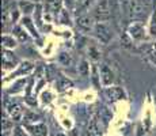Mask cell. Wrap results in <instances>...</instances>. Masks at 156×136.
Wrapping results in <instances>:
<instances>
[{
	"label": "cell",
	"mask_w": 156,
	"mask_h": 136,
	"mask_svg": "<svg viewBox=\"0 0 156 136\" xmlns=\"http://www.w3.org/2000/svg\"><path fill=\"white\" fill-rule=\"evenodd\" d=\"M149 3L147 0H132L130 19L132 22H144L149 15Z\"/></svg>",
	"instance_id": "1"
},
{
	"label": "cell",
	"mask_w": 156,
	"mask_h": 136,
	"mask_svg": "<svg viewBox=\"0 0 156 136\" xmlns=\"http://www.w3.org/2000/svg\"><path fill=\"white\" fill-rule=\"evenodd\" d=\"M92 17L97 22H110L113 19L112 2L110 0H99L92 10Z\"/></svg>",
	"instance_id": "2"
},
{
	"label": "cell",
	"mask_w": 156,
	"mask_h": 136,
	"mask_svg": "<svg viewBox=\"0 0 156 136\" xmlns=\"http://www.w3.org/2000/svg\"><path fill=\"white\" fill-rule=\"evenodd\" d=\"M92 33L95 38L103 45H107L114 38V30L109 22H97Z\"/></svg>",
	"instance_id": "3"
},
{
	"label": "cell",
	"mask_w": 156,
	"mask_h": 136,
	"mask_svg": "<svg viewBox=\"0 0 156 136\" xmlns=\"http://www.w3.org/2000/svg\"><path fill=\"white\" fill-rule=\"evenodd\" d=\"M75 22H76V26L80 31L88 33V31H92V30H94L97 20H95V18L92 17V14L86 13V14H82V15H79V17H76Z\"/></svg>",
	"instance_id": "4"
},
{
	"label": "cell",
	"mask_w": 156,
	"mask_h": 136,
	"mask_svg": "<svg viewBox=\"0 0 156 136\" xmlns=\"http://www.w3.org/2000/svg\"><path fill=\"white\" fill-rule=\"evenodd\" d=\"M4 105H5V112H7V114L10 116V119L12 121H19L22 119L23 109L15 99H5Z\"/></svg>",
	"instance_id": "5"
},
{
	"label": "cell",
	"mask_w": 156,
	"mask_h": 136,
	"mask_svg": "<svg viewBox=\"0 0 156 136\" xmlns=\"http://www.w3.org/2000/svg\"><path fill=\"white\" fill-rule=\"evenodd\" d=\"M126 33L130 35L132 40L137 42L145 38V27H144L143 22H130V25L126 29Z\"/></svg>",
	"instance_id": "6"
},
{
	"label": "cell",
	"mask_w": 156,
	"mask_h": 136,
	"mask_svg": "<svg viewBox=\"0 0 156 136\" xmlns=\"http://www.w3.org/2000/svg\"><path fill=\"white\" fill-rule=\"evenodd\" d=\"M62 4H64V0H45L44 13L57 18L62 10Z\"/></svg>",
	"instance_id": "7"
},
{
	"label": "cell",
	"mask_w": 156,
	"mask_h": 136,
	"mask_svg": "<svg viewBox=\"0 0 156 136\" xmlns=\"http://www.w3.org/2000/svg\"><path fill=\"white\" fill-rule=\"evenodd\" d=\"M99 79L105 87H109L114 83V72L106 63H102L99 65Z\"/></svg>",
	"instance_id": "8"
},
{
	"label": "cell",
	"mask_w": 156,
	"mask_h": 136,
	"mask_svg": "<svg viewBox=\"0 0 156 136\" xmlns=\"http://www.w3.org/2000/svg\"><path fill=\"white\" fill-rule=\"evenodd\" d=\"M19 59L10 49H3V69L5 72L19 65Z\"/></svg>",
	"instance_id": "9"
},
{
	"label": "cell",
	"mask_w": 156,
	"mask_h": 136,
	"mask_svg": "<svg viewBox=\"0 0 156 136\" xmlns=\"http://www.w3.org/2000/svg\"><path fill=\"white\" fill-rule=\"evenodd\" d=\"M19 23L25 27L26 30H27V33L31 35L33 38H35V40H38V38H40V31H38V29H37L38 26L35 25L34 19H31V18L27 17V15H23V17L20 18V22Z\"/></svg>",
	"instance_id": "10"
},
{
	"label": "cell",
	"mask_w": 156,
	"mask_h": 136,
	"mask_svg": "<svg viewBox=\"0 0 156 136\" xmlns=\"http://www.w3.org/2000/svg\"><path fill=\"white\" fill-rule=\"evenodd\" d=\"M34 63L29 61V60H25V61H20L19 65L16 67V69L11 74V78H19V76H27L33 72L34 69Z\"/></svg>",
	"instance_id": "11"
},
{
	"label": "cell",
	"mask_w": 156,
	"mask_h": 136,
	"mask_svg": "<svg viewBox=\"0 0 156 136\" xmlns=\"http://www.w3.org/2000/svg\"><path fill=\"white\" fill-rule=\"evenodd\" d=\"M105 95L110 99V101H119V99H124L126 94H125L124 89L119 86H109L105 87Z\"/></svg>",
	"instance_id": "12"
},
{
	"label": "cell",
	"mask_w": 156,
	"mask_h": 136,
	"mask_svg": "<svg viewBox=\"0 0 156 136\" xmlns=\"http://www.w3.org/2000/svg\"><path fill=\"white\" fill-rule=\"evenodd\" d=\"M25 128L33 136H48V127L44 123H34V124H25Z\"/></svg>",
	"instance_id": "13"
},
{
	"label": "cell",
	"mask_w": 156,
	"mask_h": 136,
	"mask_svg": "<svg viewBox=\"0 0 156 136\" xmlns=\"http://www.w3.org/2000/svg\"><path fill=\"white\" fill-rule=\"evenodd\" d=\"M141 53L147 57L148 61H151L154 65H156V42H148V44H143L140 48Z\"/></svg>",
	"instance_id": "14"
},
{
	"label": "cell",
	"mask_w": 156,
	"mask_h": 136,
	"mask_svg": "<svg viewBox=\"0 0 156 136\" xmlns=\"http://www.w3.org/2000/svg\"><path fill=\"white\" fill-rule=\"evenodd\" d=\"M11 33H12V35L19 42H27L30 38H33L31 35L27 33V30H26L25 27L20 25V23H19V25L12 26V31H11Z\"/></svg>",
	"instance_id": "15"
},
{
	"label": "cell",
	"mask_w": 156,
	"mask_h": 136,
	"mask_svg": "<svg viewBox=\"0 0 156 136\" xmlns=\"http://www.w3.org/2000/svg\"><path fill=\"white\" fill-rule=\"evenodd\" d=\"M37 4H38V3L30 2V0H19V2H18V8H19V11L23 15H27V17H29L30 14L35 11Z\"/></svg>",
	"instance_id": "16"
},
{
	"label": "cell",
	"mask_w": 156,
	"mask_h": 136,
	"mask_svg": "<svg viewBox=\"0 0 156 136\" xmlns=\"http://www.w3.org/2000/svg\"><path fill=\"white\" fill-rule=\"evenodd\" d=\"M94 3H95V0H77L76 7H75V15L79 17L82 14H86Z\"/></svg>",
	"instance_id": "17"
},
{
	"label": "cell",
	"mask_w": 156,
	"mask_h": 136,
	"mask_svg": "<svg viewBox=\"0 0 156 136\" xmlns=\"http://www.w3.org/2000/svg\"><path fill=\"white\" fill-rule=\"evenodd\" d=\"M26 87V78H20V79L15 80L12 83V86L7 90L8 94H18V93L23 91Z\"/></svg>",
	"instance_id": "18"
},
{
	"label": "cell",
	"mask_w": 156,
	"mask_h": 136,
	"mask_svg": "<svg viewBox=\"0 0 156 136\" xmlns=\"http://www.w3.org/2000/svg\"><path fill=\"white\" fill-rule=\"evenodd\" d=\"M18 41L14 35H10V34H4L2 37V44H3V48L4 49H14V48L18 46Z\"/></svg>",
	"instance_id": "19"
},
{
	"label": "cell",
	"mask_w": 156,
	"mask_h": 136,
	"mask_svg": "<svg viewBox=\"0 0 156 136\" xmlns=\"http://www.w3.org/2000/svg\"><path fill=\"white\" fill-rule=\"evenodd\" d=\"M71 13L68 8H62L60 15L57 17V19H58V22L61 23V25L64 26H72V19H71Z\"/></svg>",
	"instance_id": "20"
},
{
	"label": "cell",
	"mask_w": 156,
	"mask_h": 136,
	"mask_svg": "<svg viewBox=\"0 0 156 136\" xmlns=\"http://www.w3.org/2000/svg\"><path fill=\"white\" fill-rule=\"evenodd\" d=\"M90 69H91V67H90V61L86 59H83L82 61L79 63V65H77V72H79V75L83 78L90 76Z\"/></svg>",
	"instance_id": "21"
},
{
	"label": "cell",
	"mask_w": 156,
	"mask_h": 136,
	"mask_svg": "<svg viewBox=\"0 0 156 136\" xmlns=\"http://www.w3.org/2000/svg\"><path fill=\"white\" fill-rule=\"evenodd\" d=\"M71 87H72V82L65 76H60L56 82V89L58 91H65V90L71 89Z\"/></svg>",
	"instance_id": "22"
},
{
	"label": "cell",
	"mask_w": 156,
	"mask_h": 136,
	"mask_svg": "<svg viewBox=\"0 0 156 136\" xmlns=\"http://www.w3.org/2000/svg\"><path fill=\"white\" fill-rule=\"evenodd\" d=\"M58 64L64 65V67H69V65L72 64V54L69 52H61L58 54Z\"/></svg>",
	"instance_id": "23"
},
{
	"label": "cell",
	"mask_w": 156,
	"mask_h": 136,
	"mask_svg": "<svg viewBox=\"0 0 156 136\" xmlns=\"http://www.w3.org/2000/svg\"><path fill=\"white\" fill-rule=\"evenodd\" d=\"M23 120H25V124H34V123L40 121L41 117H40V114H37L35 112L27 110L25 113V117H23Z\"/></svg>",
	"instance_id": "24"
},
{
	"label": "cell",
	"mask_w": 156,
	"mask_h": 136,
	"mask_svg": "<svg viewBox=\"0 0 156 136\" xmlns=\"http://www.w3.org/2000/svg\"><path fill=\"white\" fill-rule=\"evenodd\" d=\"M149 34L152 37H156V10L152 11L151 19H149Z\"/></svg>",
	"instance_id": "25"
},
{
	"label": "cell",
	"mask_w": 156,
	"mask_h": 136,
	"mask_svg": "<svg viewBox=\"0 0 156 136\" xmlns=\"http://www.w3.org/2000/svg\"><path fill=\"white\" fill-rule=\"evenodd\" d=\"M88 56H90V59L91 60H94V61H98L99 60V57H101V53H99V50H98V48L97 46H88Z\"/></svg>",
	"instance_id": "26"
},
{
	"label": "cell",
	"mask_w": 156,
	"mask_h": 136,
	"mask_svg": "<svg viewBox=\"0 0 156 136\" xmlns=\"http://www.w3.org/2000/svg\"><path fill=\"white\" fill-rule=\"evenodd\" d=\"M2 125H3V134H8V132L11 131V128H12V120L4 117V119H3Z\"/></svg>",
	"instance_id": "27"
},
{
	"label": "cell",
	"mask_w": 156,
	"mask_h": 136,
	"mask_svg": "<svg viewBox=\"0 0 156 136\" xmlns=\"http://www.w3.org/2000/svg\"><path fill=\"white\" fill-rule=\"evenodd\" d=\"M121 42H122V45H124L125 48H132L133 46V40L130 38V35H129L128 33H124V35L121 37Z\"/></svg>",
	"instance_id": "28"
},
{
	"label": "cell",
	"mask_w": 156,
	"mask_h": 136,
	"mask_svg": "<svg viewBox=\"0 0 156 136\" xmlns=\"http://www.w3.org/2000/svg\"><path fill=\"white\" fill-rule=\"evenodd\" d=\"M76 3H77V0H64V6H65V8H68L69 11H75Z\"/></svg>",
	"instance_id": "29"
},
{
	"label": "cell",
	"mask_w": 156,
	"mask_h": 136,
	"mask_svg": "<svg viewBox=\"0 0 156 136\" xmlns=\"http://www.w3.org/2000/svg\"><path fill=\"white\" fill-rule=\"evenodd\" d=\"M12 136H27V134H26L25 131H23L22 127H15L14 128V134Z\"/></svg>",
	"instance_id": "30"
},
{
	"label": "cell",
	"mask_w": 156,
	"mask_h": 136,
	"mask_svg": "<svg viewBox=\"0 0 156 136\" xmlns=\"http://www.w3.org/2000/svg\"><path fill=\"white\" fill-rule=\"evenodd\" d=\"M42 101L45 104H49V102L52 101V94H50L49 91H44L42 93Z\"/></svg>",
	"instance_id": "31"
},
{
	"label": "cell",
	"mask_w": 156,
	"mask_h": 136,
	"mask_svg": "<svg viewBox=\"0 0 156 136\" xmlns=\"http://www.w3.org/2000/svg\"><path fill=\"white\" fill-rule=\"evenodd\" d=\"M18 2H19V0H18ZM30 2H34V3H40L41 0H30Z\"/></svg>",
	"instance_id": "32"
},
{
	"label": "cell",
	"mask_w": 156,
	"mask_h": 136,
	"mask_svg": "<svg viewBox=\"0 0 156 136\" xmlns=\"http://www.w3.org/2000/svg\"><path fill=\"white\" fill-rule=\"evenodd\" d=\"M155 102H156V99H155Z\"/></svg>",
	"instance_id": "33"
}]
</instances>
